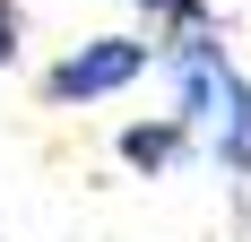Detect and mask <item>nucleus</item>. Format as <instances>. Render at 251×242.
<instances>
[{
  "instance_id": "obj_1",
  "label": "nucleus",
  "mask_w": 251,
  "mask_h": 242,
  "mask_svg": "<svg viewBox=\"0 0 251 242\" xmlns=\"http://www.w3.org/2000/svg\"><path fill=\"white\" fill-rule=\"evenodd\" d=\"M156 70L174 78V113L200 130V156L226 182L251 173V78L234 70V52L217 44V26H182V35H156Z\"/></svg>"
},
{
  "instance_id": "obj_2",
  "label": "nucleus",
  "mask_w": 251,
  "mask_h": 242,
  "mask_svg": "<svg viewBox=\"0 0 251 242\" xmlns=\"http://www.w3.org/2000/svg\"><path fill=\"white\" fill-rule=\"evenodd\" d=\"M156 52H165L156 35H96V44H70L44 70V104H52V113L104 104V96H122V87H139V78L156 70Z\"/></svg>"
},
{
  "instance_id": "obj_3",
  "label": "nucleus",
  "mask_w": 251,
  "mask_h": 242,
  "mask_svg": "<svg viewBox=\"0 0 251 242\" xmlns=\"http://www.w3.org/2000/svg\"><path fill=\"white\" fill-rule=\"evenodd\" d=\"M113 156H122L130 173H148V182H156V173H174L182 156H200V130H191L182 113H156V121H130L122 139H113Z\"/></svg>"
},
{
  "instance_id": "obj_4",
  "label": "nucleus",
  "mask_w": 251,
  "mask_h": 242,
  "mask_svg": "<svg viewBox=\"0 0 251 242\" xmlns=\"http://www.w3.org/2000/svg\"><path fill=\"white\" fill-rule=\"evenodd\" d=\"M139 18H148V35H182V26H217L208 18V0H130Z\"/></svg>"
},
{
  "instance_id": "obj_5",
  "label": "nucleus",
  "mask_w": 251,
  "mask_h": 242,
  "mask_svg": "<svg viewBox=\"0 0 251 242\" xmlns=\"http://www.w3.org/2000/svg\"><path fill=\"white\" fill-rule=\"evenodd\" d=\"M18 35H26V9H18V0H0V70L18 61Z\"/></svg>"
}]
</instances>
